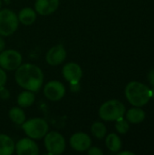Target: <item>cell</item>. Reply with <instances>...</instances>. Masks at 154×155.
Here are the masks:
<instances>
[{
  "instance_id": "cell-1",
  "label": "cell",
  "mask_w": 154,
  "mask_h": 155,
  "mask_svg": "<svg viewBox=\"0 0 154 155\" xmlns=\"http://www.w3.org/2000/svg\"><path fill=\"white\" fill-rule=\"evenodd\" d=\"M16 84L24 90H29L34 93L38 92L43 84L44 75L42 69L34 64H22L15 74Z\"/></svg>"
},
{
  "instance_id": "cell-2",
  "label": "cell",
  "mask_w": 154,
  "mask_h": 155,
  "mask_svg": "<svg viewBox=\"0 0 154 155\" xmlns=\"http://www.w3.org/2000/svg\"><path fill=\"white\" fill-rule=\"evenodd\" d=\"M125 96L132 105L142 107L147 104L152 98V91L147 85L137 81H133L125 87Z\"/></svg>"
},
{
  "instance_id": "cell-3",
  "label": "cell",
  "mask_w": 154,
  "mask_h": 155,
  "mask_svg": "<svg viewBox=\"0 0 154 155\" xmlns=\"http://www.w3.org/2000/svg\"><path fill=\"white\" fill-rule=\"evenodd\" d=\"M126 108L124 104L116 99L109 100L103 103L99 108V116L101 119L106 122L117 121L120 118H123L125 114Z\"/></svg>"
},
{
  "instance_id": "cell-4",
  "label": "cell",
  "mask_w": 154,
  "mask_h": 155,
  "mask_svg": "<svg viewBox=\"0 0 154 155\" xmlns=\"http://www.w3.org/2000/svg\"><path fill=\"white\" fill-rule=\"evenodd\" d=\"M22 129L27 137L34 140H40L49 132V125L44 118L35 117L25 120L22 124Z\"/></svg>"
},
{
  "instance_id": "cell-5",
  "label": "cell",
  "mask_w": 154,
  "mask_h": 155,
  "mask_svg": "<svg viewBox=\"0 0 154 155\" xmlns=\"http://www.w3.org/2000/svg\"><path fill=\"white\" fill-rule=\"evenodd\" d=\"M17 15L11 9H0V35L3 37L13 35L18 28Z\"/></svg>"
},
{
  "instance_id": "cell-6",
  "label": "cell",
  "mask_w": 154,
  "mask_h": 155,
  "mask_svg": "<svg viewBox=\"0 0 154 155\" xmlns=\"http://www.w3.org/2000/svg\"><path fill=\"white\" fill-rule=\"evenodd\" d=\"M44 144L49 154H62L66 148V142L64 137L56 131L48 132L44 137Z\"/></svg>"
},
{
  "instance_id": "cell-7",
  "label": "cell",
  "mask_w": 154,
  "mask_h": 155,
  "mask_svg": "<svg viewBox=\"0 0 154 155\" xmlns=\"http://www.w3.org/2000/svg\"><path fill=\"white\" fill-rule=\"evenodd\" d=\"M23 64L22 54L15 49L0 52V67L5 71H15Z\"/></svg>"
},
{
  "instance_id": "cell-8",
  "label": "cell",
  "mask_w": 154,
  "mask_h": 155,
  "mask_svg": "<svg viewBox=\"0 0 154 155\" xmlns=\"http://www.w3.org/2000/svg\"><path fill=\"white\" fill-rule=\"evenodd\" d=\"M44 97L52 102H58L62 100L66 93L65 86L63 83L57 80H52L47 82L44 86Z\"/></svg>"
},
{
  "instance_id": "cell-9",
  "label": "cell",
  "mask_w": 154,
  "mask_h": 155,
  "mask_svg": "<svg viewBox=\"0 0 154 155\" xmlns=\"http://www.w3.org/2000/svg\"><path fill=\"white\" fill-rule=\"evenodd\" d=\"M62 74L68 83L73 84H77L83 77V69L82 67L74 62L67 63L64 65L62 69Z\"/></svg>"
},
{
  "instance_id": "cell-10",
  "label": "cell",
  "mask_w": 154,
  "mask_h": 155,
  "mask_svg": "<svg viewBox=\"0 0 154 155\" xmlns=\"http://www.w3.org/2000/svg\"><path fill=\"white\" fill-rule=\"evenodd\" d=\"M69 143L72 149L79 153L87 152V150L92 146L91 137L84 132H77L74 134L70 137Z\"/></svg>"
},
{
  "instance_id": "cell-11",
  "label": "cell",
  "mask_w": 154,
  "mask_h": 155,
  "mask_svg": "<svg viewBox=\"0 0 154 155\" xmlns=\"http://www.w3.org/2000/svg\"><path fill=\"white\" fill-rule=\"evenodd\" d=\"M67 53L64 45H56L51 47L45 54V61L51 66H57L64 62Z\"/></svg>"
},
{
  "instance_id": "cell-12",
  "label": "cell",
  "mask_w": 154,
  "mask_h": 155,
  "mask_svg": "<svg viewBox=\"0 0 154 155\" xmlns=\"http://www.w3.org/2000/svg\"><path fill=\"white\" fill-rule=\"evenodd\" d=\"M15 152L17 155H37L39 153V146L35 140L26 136L15 143Z\"/></svg>"
},
{
  "instance_id": "cell-13",
  "label": "cell",
  "mask_w": 154,
  "mask_h": 155,
  "mask_svg": "<svg viewBox=\"0 0 154 155\" xmlns=\"http://www.w3.org/2000/svg\"><path fill=\"white\" fill-rule=\"evenodd\" d=\"M60 5V0H35L34 10L40 15H49L54 13Z\"/></svg>"
},
{
  "instance_id": "cell-14",
  "label": "cell",
  "mask_w": 154,
  "mask_h": 155,
  "mask_svg": "<svg viewBox=\"0 0 154 155\" xmlns=\"http://www.w3.org/2000/svg\"><path fill=\"white\" fill-rule=\"evenodd\" d=\"M19 23L23 24L24 25H33L37 17V13L35 12L34 9L31 8V7H24L22 8L18 15H17Z\"/></svg>"
},
{
  "instance_id": "cell-15",
  "label": "cell",
  "mask_w": 154,
  "mask_h": 155,
  "mask_svg": "<svg viewBox=\"0 0 154 155\" xmlns=\"http://www.w3.org/2000/svg\"><path fill=\"white\" fill-rule=\"evenodd\" d=\"M14 140L5 134H0V155H12L15 153Z\"/></svg>"
},
{
  "instance_id": "cell-16",
  "label": "cell",
  "mask_w": 154,
  "mask_h": 155,
  "mask_svg": "<svg viewBox=\"0 0 154 155\" xmlns=\"http://www.w3.org/2000/svg\"><path fill=\"white\" fill-rule=\"evenodd\" d=\"M16 102L18 106L21 108H28L32 106L35 102L34 93L29 90H25L18 94Z\"/></svg>"
},
{
  "instance_id": "cell-17",
  "label": "cell",
  "mask_w": 154,
  "mask_h": 155,
  "mask_svg": "<svg viewBox=\"0 0 154 155\" xmlns=\"http://www.w3.org/2000/svg\"><path fill=\"white\" fill-rule=\"evenodd\" d=\"M8 117L11 120L12 123L17 125H22L25 121L26 120L25 114L20 106H15L12 107L8 112Z\"/></svg>"
},
{
  "instance_id": "cell-18",
  "label": "cell",
  "mask_w": 154,
  "mask_h": 155,
  "mask_svg": "<svg viewBox=\"0 0 154 155\" xmlns=\"http://www.w3.org/2000/svg\"><path fill=\"white\" fill-rule=\"evenodd\" d=\"M105 144L112 153H118L122 148V141L116 134H109L105 139Z\"/></svg>"
},
{
  "instance_id": "cell-19",
  "label": "cell",
  "mask_w": 154,
  "mask_h": 155,
  "mask_svg": "<svg viewBox=\"0 0 154 155\" xmlns=\"http://www.w3.org/2000/svg\"><path fill=\"white\" fill-rule=\"evenodd\" d=\"M126 119L132 124H140L145 119V113L140 108H132L126 113Z\"/></svg>"
},
{
  "instance_id": "cell-20",
  "label": "cell",
  "mask_w": 154,
  "mask_h": 155,
  "mask_svg": "<svg viewBox=\"0 0 154 155\" xmlns=\"http://www.w3.org/2000/svg\"><path fill=\"white\" fill-rule=\"evenodd\" d=\"M91 133L96 139L102 140L106 136L107 128L102 122H95L91 126Z\"/></svg>"
},
{
  "instance_id": "cell-21",
  "label": "cell",
  "mask_w": 154,
  "mask_h": 155,
  "mask_svg": "<svg viewBox=\"0 0 154 155\" xmlns=\"http://www.w3.org/2000/svg\"><path fill=\"white\" fill-rule=\"evenodd\" d=\"M115 129L116 131L121 134H125L128 131H129V124L127 120H124L123 117L118 119L117 121H115Z\"/></svg>"
},
{
  "instance_id": "cell-22",
  "label": "cell",
  "mask_w": 154,
  "mask_h": 155,
  "mask_svg": "<svg viewBox=\"0 0 154 155\" xmlns=\"http://www.w3.org/2000/svg\"><path fill=\"white\" fill-rule=\"evenodd\" d=\"M7 82V75L5 73V70L0 67V88L5 86Z\"/></svg>"
},
{
  "instance_id": "cell-23",
  "label": "cell",
  "mask_w": 154,
  "mask_h": 155,
  "mask_svg": "<svg viewBox=\"0 0 154 155\" xmlns=\"http://www.w3.org/2000/svg\"><path fill=\"white\" fill-rule=\"evenodd\" d=\"M87 153L89 155H103V152L100 148H98V147H95V146L92 147L91 146L87 150Z\"/></svg>"
},
{
  "instance_id": "cell-24",
  "label": "cell",
  "mask_w": 154,
  "mask_h": 155,
  "mask_svg": "<svg viewBox=\"0 0 154 155\" xmlns=\"http://www.w3.org/2000/svg\"><path fill=\"white\" fill-rule=\"evenodd\" d=\"M0 98L2 100H7L10 98V92L5 88V86L0 88Z\"/></svg>"
},
{
  "instance_id": "cell-25",
  "label": "cell",
  "mask_w": 154,
  "mask_h": 155,
  "mask_svg": "<svg viewBox=\"0 0 154 155\" xmlns=\"http://www.w3.org/2000/svg\"><path fill=\"white\" fill-rule=\"evenodd\" d=\"M148 78H149V81H150V84L154 87V69L151 70L150 73H149V75H148Z\"/></svg>"
},
{
  "instance_id": "cell-26",
  "label": "cell",
  "mask_w": 154,
  "mask_h": 155,
  "mask_svg": "<svg viewBox=\"0 0 154 155\" xmlns=\"http://www.w3.org/2000/svg\"><path fill=\"white\" fill-rule=\"evenodd\" d=\"M5 42L3 38V36L0 35V52L5 50Z\"/></svg>"
},
{
  "instance_id": "cell-27",
  "label": "cell",
  "mask_w": 154,
  "mask_h": 155,
  "mask_svg": "<svg viewBox=\"0 0 154 155\" xmlns=\"http://www.w3.org/2000/svg\"><path fill=\"white\" fill-rule=\"evenodd\" d=\"M118 154L119 155H133L134 153H132V152H127V151H124V152H118Z\"/></svg>"
},
{
  "instance_id": "cell-28",
  "label": "cell",
  "mask_w": 154,
  "mask_h": 155,
  "mask_svg": "<svg viewBox=\"0 0 154 155\" xmlns=\"http://www.w3.org/2000/svg\"><path fill=\"white\" fill-rule=\"evenodd\" d=\"M152 91V98H153L154 99V87H153V89L152 90H151Z\"/></svg>"
},
{
  "instance_id": "cell-29",
  "label": "cell",
  "mask_w": 154,
  "mask_h": 155,
  "mask_svg": "<svg viewBox=\"0 0 154 155\" xmlns=\"http://www.w3.org/2000/svg\"><path fill=\"white\" fill-rule=\"evenodd\" d=\"M1 7H2V0H0V9H1Z\"/></svg>"
},
{
  "instance_id": "cell-30",
  "label": "cell",
  "mask_w": 154,
  "mask_h": 155,
  "mask_svg": "<svg viewBox=\"0 0 154 155\" xmlns=\"http://www.w3.org/2000/svg\"><path fill=\"white\" fill-rule=\"evenodd\" d=\"M4 1H5V2H9L10 0H4Z\"/></svg>"
}]
</instances>
